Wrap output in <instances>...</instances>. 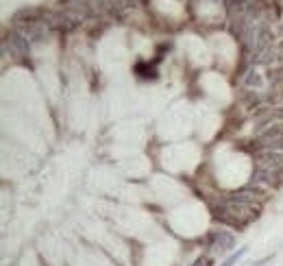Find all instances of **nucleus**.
Listing matches in <instances>:
<instances>
[{
    "label": "nucleus",
    "instance_id": "nucleus-2",
    "mask_svg": "<svg viewBox=\"0 0 283 266\" xmlns=\"http://www.w3.org/2000/svg\"><path fill=\"white\" fill-rule=\"evenodd\" d=\"M205 244L209 249H214L216 253H229L231 249H235L238 240H235V234H231V231H214V234L207 236Z\"/></svg>",
    "mask_w": 283,
    "mask_h": 266
},
{
    "label": "nucleus",
    "instance_id": "nucleus-9",
    "mask_svg": "<svg viewBox=\"0 0 283 266\" xmlns=\"http://www.w3.org/2000/svg\"><path fill=\"white\" fill-rule=\"evenodd\" d=\"M274 260V253L272 255H266V257H261V260H257V262H253L251 266H266V264H270Z\"/></svg>",
    "mask_w": 283,
    "mask_h": 266
},
{
    "label": "nucleus",
    "instance_id": "nucleus-6",
    "mask_svg": "<svg viewBox=\"0 0 283 266\" xmlns=\"http://www.w3.org/2000/svg\"><path fill=\"white\" fill-rule=\"evenodd\" d=\"M246 253H248V244H244V247H240L238 251H233V253L229 255L227 260L222 262L220 266H235V264H238V262H240V260H242V257H244Z\"/></svg>",
    "mask_w": 283,
    "mask_h": 266
},
{
    "label": "nucleus",
    "instance_id": "nucleus-7",
    "mask_svg": "<svg viewBox=\"0 0 283 266\" xmlns=\"http://www.w3.org/2000/svg\"><path fill=\"white\" fill-rule=\"evenodd\" d=\"M272 61H279V63H283V39L281 42H277L274 44V52H272Z\"/></svg>",
    "mask_w": 283,
    "mask_h": 266
},
{
    "label": "nucleus",
    "instance_id": "nucleus-1",
    "mask_svg": "<svg viewBox=\"0 0 283 266\" xmlns=\"http://www.w3.org/2000/svg\"><path fill=\"white\" fill-rule=\"evenodd\" d=\"M255 140L259 142L261 149H279V151H283V122L255 131Z\"/></svg>",
    "mask_w": 283,
    "mask_h": 266
},
{
    "label": "nucleus",
    "instance_id": "nucleus-10",
    "mask_svg": "<svg viewBox=\"0 0 283 266\" xmlns=\"http://www.w3.org/2000/svg\"><path fill=\"white\" fill-rule=\"evenodd\" d=\"M279 31H281V35H283V22H281V26H279Z\"/></svg>",
    "mask_w": 283,
    "mask_h": 266
},
{
    "label": "nucleus",
    "instance_id": "nucleus-5",
    "mask_svg": "<svg viewBox=\"0 0 283 266\" xmlns=\"http://www.w3.org/2000/svg\"><path fill=\"white\" fill-rule=\"evenodd\" d=\"M135 72H137V77H142V79H157V70L150 63H146V61L137 63L135 65Z\"/></svg>",
    "mask_w": 283,
    "mask_h": 266
},
{
    "label": "nucleus",
    "instance_id": "nucleus-4",
    "mask_svg": "<svg viewBox=\"0 0 283 266\" xmlns=\"http://www.w3.org/2000/svg\"><path fill=\"white\" fill-rule=\"evenodd\" d=\"M257 162L259 164H270V166H283V151H279V149H259L257 151Z\"/></svg>",
    "mask_w": 283,
    "mask_h": 266
},
{
    "label": "nucleus",
    "instance_id": "nucleus-3",
    "mask_svg": "<svg viewBox=\"0 0 283 266\" xmlns=\"http://www.w3.org/2000/svg\"><path fill=\"white\" fill-rule=\"evenodd\" d=\"M3 46H5V48H11V55L13 57H29L31 55V42L18 29L11 31V35L5 39Z\"/></svg>",
    "mask_w": 283,
    "mask_h": 266
},
{
    "label": "nucleus",
    "instance_id": "nucleus-8",
    "mask_svg": "<svg viewBox=\"0 0 283 266\" xmlns=\"http://www.w3.org/2000/svg\"><path fill=\"white\" fill-rule=\"evenodd\" d=\"M212 257H207V255H201V257H196V260L190 264V266H212Z\"/></svg>",
    "mask_w": 283,
    "mask_h": 266
}]
</instances>
